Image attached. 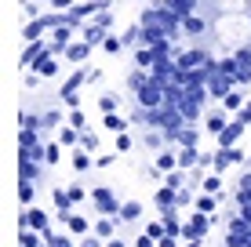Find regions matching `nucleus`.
<instances>
[{
  "instance_id": "1",
  "label": "nucleus",
  "mask_w": 251,
  "mask_h": 247,
  "mask_svg": "<svg viewBox=\"0 0 251 247\" xmlns=\"http://www.w3.org/2000/svg\"><path fill=\"white\" fill-rule=\"evenodd\" d=\"M244 131V120H237V124H229L226 131H222V146H233V142H237V135Z\"/></svg>"
},
{
  "instance_id": "2",
  "label": "nucleus",
  "mask_w": 251,
  "mask_h": 247,
  "mask_svg": "<svg viewBox=\"0 0 251 247\" xmlns=\"http://www.w3.org/2000/svg\"><path fill=\"white\" fill-rule=\"evenodd\" d=\"M88 47H91V44H73V47H66V58H69V62H80V58H88Z\"/></svg>"
},
{
  "instance_id": "3",
  "label": "nucleus",
  "mask_w": 251,
  "mask_h": 247,
  "mask_svg": "<svg viewBox=\"0 0 251 247\" xmlns=\"http://www.w3.org/2000/svg\"><path fill=\"white\" fill-rule=\"evenodd\" d=\"M160 102V91L157 88H142V106H157Z\"/></svg>"
},
{
  "instance_id": "4",
  "label": "nucleus",
  "mask_w": 251,
  "mask_h": 247,
  "mask_svg": "<svg viewBox=\"0 0 251 247\" xmlns=\"http://www.w3.org/2000/svg\"><path fill=\"white\" fill-rule=\"evenodd\" d=\"M37 69H40V76H51V73H55V62H51L48 55H40V66H37Z\"/></svg>"
},
{
  "instance_id": "5",
  "label": "nucleus",
  "mask_w": 251,
  "mask_h": 247,
  "mask_svg": "<svg viewBox=\"0 0 251 247\" xmlns=\"http://www.w3.org/2000/svg\"><path fill=\"white\" fill-rule=\"evenodd\" d=\"M197 207H201L204 215H211V211H215V200H211V197H201V200H197Z\"/></svg>"
},
{
  "instance_id": "6",
  "label": "nucleus",
  "mask_w": 251,
  "mask_h": 247,
  "mask_svg": "<svg viewBox=\"0 0 251 247\" xmlns=\"http://www.w3.org/2000/svg\"><path fill=\"white\" fill-rule=\"evenodd\" d=\"M157 167H175V157H171V153H160V160H157Z\"/></svg>"
},
{
  "instance_id": "7",
  "label": "nucleus",
  "mask_w": 251,
  "mask_h": 247,
  "mask_svg": "<svg viewBox=\"0 0 251 247\" xmlns=\"http://www.w3.org/2000/svg\"><path fill=\"white\" fill-rule=\"evenodd\" d=\"M73 167H76V171H84V167H88V157H84V153H76V157H73Z\"/></svg>"
},
{
  "instance_id": "8",
  "label": "nucleus",
  "mask_w": 251,
  "mask_h": 247,
  "mask_svg": "<svg viewBox=\"0 0 251 247\" xmlns=\"http://www.w3.org/2000/svg\"><path fill=\"white\" fill-rule=\"evenodd\" d=\"M204 189H207V193H215V189H219V175H211V178H204Z\"/></svg>"
},
{
  "instance_id": "9",
  "label": "nucleus",
  "mask_w": 251,
  "mask_h": 247,
  "mask_svg": "<svg viewBox=\"0 0 251 247\" xmlns=\"http://www.w3.org/2000/svg\"><path fill=\"white\" fill-rule=\"evenodd\" d=\"M117 149L127 153V149H131V138H127V135H120V138H117Z\"/></svg>"
},
{
  "instance_id": "10",
  "label": "nucleus",
  "mask_w": 251,
  "mask_h": 247,
  "mask_svg": "<svg viewBox=\"0 0 251 247\" xmlns=\"http://www.w3.org/2000/svg\"><path fill=\"white\" fill-rule=\"evenodd\" d=\"M178 160H182V167H189V164H193V160H197V153H193V149H186V153H182V157H178Z\"/></svg>"
},
{
  "instance_id": "11",
  "label": "nucleus",
  "mask_w": 251,
  "mask_h": 247,
  "mask_svg": "<svg viewBox=\"0 0 251 247\" xmlns=\"http://www.w3.org/2000/svg\"><path fill=\"white\" fill-rule=\"evenodd\" d=\"M106 127H113V131H120V127H124V120H120V116H106Z\"/></svg>"
},
{
  "instance_id": "12",
  "label": "nucleus",
  "mask_w": 251,
  "mask_h": 247,
  "mask_svg": "<svg viewBox=\"0 0 251 247\" xmlns=\"http://www.w3.org/2000/svg\"><path fill=\"white\" fill-rule=\"evenodd\" d=\"M153 62V51H138V66H150Z\"/></svg>"
},
{
  "instance_id": "13",
  "label": "nucleus",
  "mask_w": 251,
  "mask_h": 247,
  "mask_svg": "<svg viewBox=\"0 0 251 247\" xmlns=\"http://www.w3.org/2000/svg\"><path fill=\"white\" fill-rule=\"evenodd\" d=\"M138 211H142V207H138V203H127V207H124V218H135Z\"/></svg>"
},
{
  "instance_id": "14",
  "label": "nucleus",
  "mask_w": 251,
  "mask_h": 247,
  "mask_svg": "<svg viewBox=\"0 0 251 247\" xmlns=\"http://www.w3.org/2000/svg\"><path fill=\"white\" fill-rule=\"evenodd\" d=\"M240 106V95H226V109H237Z\"/></svg>"
},
{
  "instance_id": "15",
  "label": "nucleus",
  "mask_w": 251,
  "mask_h": 247,
  "mask_svg": "<svg viewBox=\"0 0 251 247\" xmlns=\"http://www.w3.org/2000/svg\"><path fill=\"white\" fill-rule=\"evenodd\" d=\"M55 4H58V7H69V0H55Z\"/></svg>"
}]
</instances>
